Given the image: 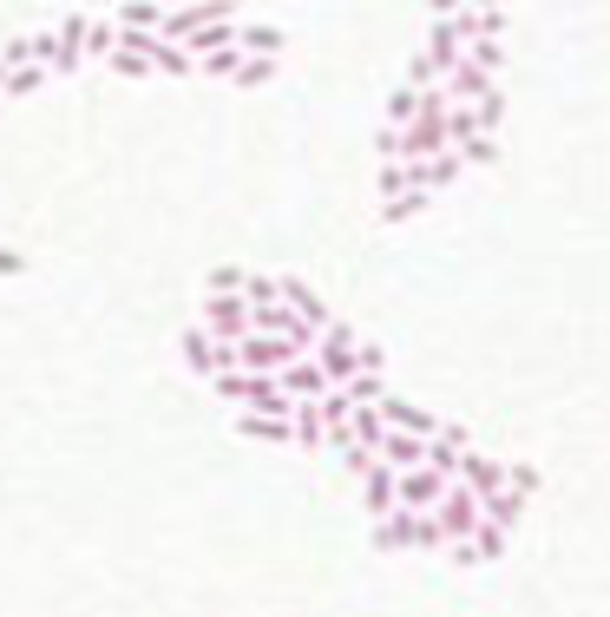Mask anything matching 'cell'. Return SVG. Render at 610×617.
Instances as JSON below:
<instances>
[{
    "label": "cell",
    "mask_w": 610,
    "mask_h": 617,
    "mask_svg": "<svg viewBox=\"0 0 610 617\" xmlns=\"http://www.w3.org/2000/svg\"><path fill=\"white\" fill-rule=\"evenodd\" d=\"M309 361L322 368V381H329V388H348V381L361 375V336H354V329H348V322L336 316V322H329V329L316 336Z\"/></svg>",
    "instance_id": "1"
},
{
    "label": "cell",
    "mask_w": 610,
    "mask_h": 617,
    "mask_svg": "<svg viewBox=\"0 0 610 617\" xmlns=\"http://www.w3.org/2000/svg\"><path fill=\"white\" fill-rule=\"evenodd\" d=\"M178 355H184V361H191V368H198L203 381H210V375H217V342H210V336H203V329H184V336H178Z\"/></svg>",
    "instance_id": "14"
},
{
    "label": "cell",
    "mask_w": 610,
    "mask_h": 617,
    "mask_svg": "<svg viewBox=\"0 0 610 617\" xmlns=\"http://www.w3.org/2000/svg\"><path fill=\"white\" fill-rule=\"evenodd\" d=\"M413 112H420V92H413V86H394V99H388V132H407Z\"/></svg>",
    "instance_id": "19"
},
{
    "label": "cell",
    "mask_w": 610,
    "mask_h": 617,
    "mask_svg": "<svg viewBox=\"0 0 610 617\" xmlns=\"http://www.w3.org/2000/svg\"><path fill=\"white\" fill-rule=\"evenodd\" d=\"M243 282H250L243 263H217V270L203 276V296H243Z\"/></svg>",
    "instance_id": "18"
},
{
    "label": "cell",
    "mask_w": 610,
    "mask_h": 617,
    "mask_svg": "<svg viewBox=\"0 0 610 617\" xmlns=\"http://www.w3.org/2000/svg\"><path fill=\"white\" fill-rule=\"evenodd\" d=\"M112 67L126 72V79H151V67H144L138 53H126V47H112Z\"/></svg>",
    "instance_id": "27"
},
{
    "label": "cell",
    "mask_w": 610,
    "mask_h": 617,
    "mask_svg": "<svg viewBox=\"0 0 610 617\" xmlns=\"http://www.w3.org/2000/svg\"><path fill=\"white\" fill-rule=\"evenodd\" d=\"M374 151H381V165H401V132H388V126H381V138H374Z\"/></svg>",
    "instance_id": "28"
},
{
    "label": "cell",
    "mask_w": 610,
    "mask_h": 617,
    "mask_svg": "<svg viewBox=\"0 0 610 617\" xmlns=\"http://www.w3.org/2000/svg\"><path fill=\"white\" fill-rule=\"evenodd\" d=\"M0 79H7V67H0Z\"/></svg>",
    "instance_id": "31"
},
{
    "label": "cell",
    "mask_w": 610,
    "mask_h": 617,
    "mask_svg": "<svg viewBox=\"0 0 610 617\" xmlns=\"http://www.w3.org/2000/svg\"><path fill=\"white\" fill-rule=\"evenodd\" d=\"M361 512H368V519H374V526H381V519H388V512H401V506H394V474H388V467H381V460H374V467H368V474H361Z\"/></svg>",
    "instance_id": "12"
},
{
    "label": "cell",
    "mask_w": 610,
    "mask_h": 617,
    "mask_svg": "<svg viewBox=\"0 0 610 617\" xmlns=\"http://www.w3.org/2000/svg\"><path fill=\"white\" fill-rule=\"evenodd\" d=\"M374 460H381L388 474H420V467H427V440H413V434H381Z\"/></svg>",
    "instance_id": "10"
},
{
    "label": "cell",
    "mask_w": 610,
    "mask_h": 617,
    "mask_svg": "<svg viewBox=\"0 0 610 617\" xmlns=\"http://www.w3.org/2000/svg\"><path fill=\"white\" fill-rule=\"evenodd\" d=\"M341 395H348V401H354V408H374V401H381V395H388V381H381V375H354V381H348V388H341Z\"/></svg>",
    "instance_id": "21"
},
{
    "label": "cell",
    "mask_w": 610,
    "mask_h": 617,
    "mask_svg": "<svg viewBox=\"0 0 610 617\" xmlns=\"http://www.w3.org/2000/svg\"><path fill=\"white\" fill-rule=\"evenodd\" d=\"M427 205H433L427 191H407V198H394V205H381V217H388V223H407V217H420Z\"/></svg>",
    "instance_id": "22"
},
{
    "label": "cell",
    "mask_w": 610,
    "mask_h": 617,
    "mask_svg": "<svg viewBox=\"0 0 610 617\" xmlns=\"http://www.w3.org/2000/svg\"><path fill=\"white\" fill-rule=\"evenodd\" d=\"M374 414H381V427H388V434H413V440H433V434H440V420L420 408V401H407V395H381Z\"/></svg>",
    "instance_id": "4"
},
{
    "label": "cell",
    "mask_w": 610,
    "mask_h": 617,
    "mask_svg": "<svg viewBox=\"0 0 610 617\" xmlns=\"http://www.w3.org/2000/svg\"><path fill=\"white\" fill-rule=\"evenodd\" d=\"M433 526H440L447 546H467V539L479 533V499L467 492V486H447L440 506H433Z\"/></svg>",
    "instance_id": "3"
},
{
    "label": "cell",
    "mask_w": 610,
    "mask_h": 617,
    "mask_svg": "<svg viewBox=\"0 0 610 617\" xmlns=\"http://www.w3.org/2000/svg\"><path fill=\"white\" fill-rule=\"evenodd\" d=\"M230 47H237V13L210 20V27H198V33L184 40V53H198V60H210V53H230Z\"/></svg>",
    "instance_id": "13"
},
{
    "label": "cell",
    "mask_w": 610,
    "mask_h": 617,
    "mask_svg": "<svg viewBox=\"0 0 610 617\" xmlns=\"http://www.w3.org/2000/svg\"><path fill=\"white\" fill-rule=\"evenodd\" d=\"M341 467H348V474H354V480H361V474H368V467H374V454H361V447H348V454H341Z\"/></svg>",
    "instance_id": "29"
},
{
    "label": "cell",
    "mask_w": 610,
    "mask_h": 617,
    "mask_svg": "<svg viewBox=\"0 0 610 617\" xmlns=\"http://www.w3.org/2000/svg\"><path fill=\"white\" fill-rule=\"evenodd\" d=\"M237 434H243V440H263V447H289V420H257V414H237Z\"/></svg>",
    "instance_id": "17"
},
{
    "label": "cell",
    "mask_w": 610,
    "mask_h": 617,
    "mask_svg": "<svg viewBox=\"0 0 610 617\" xmlns=\"http://www.w3.org/2000/svg\"><path fill=\"white\" fill-rule=\"evenodd\" d=\"M47 79H53L47 67H13L7 79H0V92H7V99H20V92H40Z\"/></svg>",
    "instance_id": "20"
},
{
    "label": "cell",
    "mask_w": 610,
    "mask_h": 617,
    "mask_svg": "<svg viewBox=\"0 0 610 617\" xmlns=\"http://www.w3.org/2000/svg\"><path fill=\"white\" fill-rule=\"evenodd\" d=\"M243 67V53L230 47V53H210V60H198V72H210V79H230V72Z\"/></svg>",
    "instance_id": "25"
},
{
    "label": "cell",
    "mask_w": 610,
    "mask_h": 617,
    "mask_svg": "<svg viewBox=\"0 0 610 617\" xmlns=\"http://www.w3.org/2000/svg\"><path fill=\"white\" fill-rule=\"evenodd\" d=\"M413 519H420V512H388V519L374 526V546H381V551H407V546H413Z\"/></svg>",
    "instance_id": "15"
},
{
    "label": "cell",
    "mask_w": 610,
    "mask_h": 617,
    "mask_svg": "<svg viewBox=\"0 0 610 617\" xmlns=\"http://www.w3.org/2000/svg\"><path fill=\"white\" fill-rule=\"evenodd\" d=\"M112 47H119V27L86 13V40H79V53H86V60H112Z\"/></svg>",
    "instance_id": "16"
},
{
    "label": "cell",
    "mask_w": 610,
    "mask_h": 617,
    "mask_svg": "<svg viewBox=\"0 0 610 617\" xmlns=\"http://www.w3.org/2000/svg\"><path fill=\"white\" fill-rule=\"evenodd\" d=\"M407 191H413V185H407V165H381V205H394Z\"/></svg>",
    "instance_id": "24"
},
{
    "label": "cell",
    "mask_w": 610,
    "mask_h": 617,
    "mask_svg": "<svg viewBox=\"0 0 610 617\" xmlns=\"http://www.w3.org/2000/svg\"><path fill=\"white\" fill-rule=\"evenodd\" d=\"M440 92H447V106H479V99L499 92V86H492V72H479L473 60H460V67L440 79Z\"/></svg>",
    "instance_id": "8"
},
{
    "label": "cell",
    "mask_w": 610,
    "mask_h": 617,
    "mask_svg": "<svg viewBox=\"0 0 610 617\" xmlns=\"http://www.w3.org/2000/svg\"><path fill=\"white\" fill-rule=\"evenodd\" d=\"M7 270H20V257H13V250H0V276Z\"/></svg>",
    "instance_id": "30"
},
{
    "label": "cell",
    "mask_w": 610,
    "mask_h": 617,
    "mask_svg": "<svg viewBox=\"0 0 610 617\" xmlns=\"http://www.w3.org/2000/svg\"><path fill=\"white\" fill-rule=\"evenodd\" d=\"M276 388H282V401H322L329 395V381H322V368L302 355V361H289L282 375H276Z\"/></svg>",
    "instance_id": "9"
},
{
    "label": "cell",
    "mask_w": 610,
    "mask_h": 617,
    "mask_svg": "<svg viewBox=\"0 0 610 617\" xmlns=\"http://www.w3.org/2000/svg\"><path fill=\"white\" fill-rule=\"evenodd\" d=\"M473 112H479V132L492 138V132H499V119H506V92H486Z\"/></svg>",
    "instance_id": "23"
},
{
    "label": "cell",
    "mask_w": 610,
    "mask_h": 617,
    "mask_svg": "<svg viewBox=\"0 0 610 617\" xmlns=\"http://www.w3.org/2000/svg\"><path fill=\"white\" fill-rule=\"evenodd\" d=\"M270 72H276V60H243V67L230 72V79H237V86H263Z\"/></svg>",
    "instance_id": "26"
},
{
    "label": "cell",
    "mask_w": 610,
    "mask_h": 617,
    "mask_svg": "<svg viewBox=\"0 0 610 617\" xmlns=\"http://www.w3.org/2000/svg\"><path fill=\"white\" fill-rule=\"evenodd\" d=\"M289 47V33L282 27H263V20H237V53L243 60H276Z\"/></svg>",
    "instance_id": "11"
},
{
    "label": "cell",
    "mask_w": 610,
    "mask_h": 617,
    "mask_svg": "<svg viewBox=\"0 0 610 617\" xmlns=\"http://www.w3.org/2000/svg\"><path fill=\"white\" fill-rule=\"evenodd\" d=\"M453 486H467L473 499H492V492L506 486V467H499L492 454H473V447H467V454H460V474H453Z\"/></svg>",
    "instance_id": "6"
},
{
    "label": "cell",
    "mask_w": 610,
    "mask_h": 617,
    "mask_svg": "<svg viewBox=\"0 0 610 617\" xmlns=\"http://www.w3.org/2000/svg\"><path fill=\"white\" fill-rule=\"evenodd\" d=\"M440 492H447V480L427 474V467H420V474H394V506H401V512H433Z\"/></svg>",
    "instance_id": "5"
},
{
    "label": "cell",
    "mask_w": 610,
    "mask_h": 617,
    "mask_svg": "<svg viewBox=\"0 0 610 617\" xmlns=\"http://www.w3.org/2000/svg\"><path fill=\"white\" fill-rule=\"evenodd\" d=\"M203 336L217 348H237L243 336H250V302L243 296H203Z\"/></svg>",
    "instance_id": "2"
},
{
    "label": "cell",
    "mask_w": 610,
    "mask_h": 617,
    "mask_svg": "<svg viewBox=\"0 0 610 617\" xmlns=\"http://www.w3.org/2000/svg\"><path fill=\"white\" fill-rule=\"evenodd\" d=\"M460 454H467V427H447V420H440V434L427 440V474H440V480L453 486V474H460Z\"/></svg>",
    "instance_id": "7"
}]
</instances>
